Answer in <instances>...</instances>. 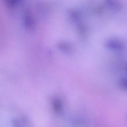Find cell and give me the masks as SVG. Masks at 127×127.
Instances as JSON below:
<instances>
[{
  "instance_id": "1",
  "label": "cell",
  "mask_w": 127,
  "mask_h": 127,
  "mask_svg": "<svg viewBox=\"0 0 127 127\" xmlns=\"http://www.w3.org/2000/svg\"><path fill=\"white\" fill-rule=\"evenodd\" d=\"M105 46L108 50L116 52H121L125 49L124 43L119 39H109L105 42Z\"/></svg>"
},
{
  "instance_id": "2",
  "label": "cell",
  "mask_w": 127,
  "mask_h": 127,
  "mask_svg": "<svg viewBox=\"0 0 127 127\" xmlns=\"http://www.w3.org/2000/svg\"><path fill=\"white\" fill-rule=\"evenodd\" d=\"M105 4L108 8L114 10H117L120 8V5L116 1L108 0L105 2Z\"/></svg>"
},
{
  "instance_id": "3",
  "label": "cell",
  "mask_w": 127,
  "mask_h": 127,
  "mask_svg": "<svg viewBox=\"0 0 127 127\" xmlns=\"http://www.w3.org/2000/svg\"><path fill=\"white\" fill-rule=\"evenodd\" d=\"M119 83L122 88L127 91V78H122L120 80Z\"/></svg>"
}]
</instances>
